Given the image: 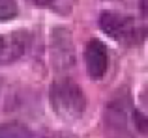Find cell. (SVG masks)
Returning <instances> with one entry per match:
<instances>
[{
	"instance_id": "52a82bcc",
	"label": "cell",
	"mask_w": 148,
	"mask_h": 138,
	"mask_svg": "<svg viewBox=\"0 0 148 138\" xmlns=\"http://www.w3.org/2000/svg\"><path fill=\"white\" fill-rule=\"evenodd\" d=\"M0 138H32V133L23 123L11 121V123L0 125Z\"/></svg>"
},
{
	"instance_id": "ba28073f",
	"label": "cell",
	"mask_w": 148,
	"mask_h": 138,
	"mask_svg": "<svg viewBox=\"0 0 148 138\" xmlns=\"http://www.w3.org/2000/svg\"><path fill=\"white\" fill-rule=\"evenodd\" d=\"M17 15V2L15 0H0V21H10Z\"/></svg>"
},
{
	"instance_id": "5b68a950",
	"label": "cell",
	"mask_w": 148,
	"mask_h": 138,
	"mask_svg": "<svg viewBox=\"0 0 148 138\" xmlns=\"http://www.w3.org/2000/svg\"><path fill=\"white\" fill-rule=\"evenodd\" d=\"M25 51V36L23 34H11L6 36L2 41V51H0V62L8 64L17 60Z\"/></svg>"
},
{
	"instance_id": "9c48e42d",
	"label": "cell",
	"mask_w": 148,
	"mask_h": 138,
	"mask_svg": "<svg viewBox=\"0 0 148 138\" xmlns=\"http://www.w3.org/2000/svg\"><path fill=\"white\" fill-rule=\"evenodd\" d=\"M30 2L38 4V6H47V4H51V2H53V0H30Z\"/></svg>"
},
{
	"instance_id": "6da1fadb",
	"label": "cell",
	"mask_w": 148,
	"mask_h": 138,
	"mask_svg": "<svg viewBox=\"0 0 148 138\" xmlns=\"http://www.w3.org/2000/svg\"><path fill=\"white\" fill-rule=\"evenodd\" d=\"M49 97L53 110L62 120H77L83 116L84 108H86V97L81 86L68 76L54 80Z\"/></svg>"
},
{
	"instance_id": "8992f818",
	"label": "cell",
	"mask_w": 148,
	"mask_h": 138,
	"mask_svg": "<svg viewBox=\"0 0 148 138\" xmlns=\"http://www.w3.org/2000/svg\"><path fill=\"white\" fill-rule=\"evenodd\" d=\"M135 120V129L148 133V82L141 88L139 93V108L133 112Z\"/></svg>"
},
{
	"instance_id": "7a4b0ae2",
	"label": "cell",
	"mask_w": 148,
	"mask_h": 138,
	"mask_svg": "<svg viewBox=\"0 0 148 138\" xmlns=\"http://www.w3.org/2000/svg\"><path fill=\"white\" fill-rule=\"evenodd\" d=\"M133 114H130V105L126 97H114L105 108L103 127L107 138H135L133 127Z\"/></svg>"
},
{
	"instance_id": "3957f363",
	"label": "cell",
	"mask_w": 148,
	"mask_h": 138,
	"mask_svg": "<svg viewBox=\"0 0 148 138\" xmlns=\"http://www.w3.org/2000/svg\"><path fill=\"white\" fill-rule=\"evenodd\" d=\"M99 28L112 39H118L122 43H137L141 41L145 30L139 28L131 17L120 13H101L99 15Z\"/></svg>"
},
{
	"instance_id": "8fae6325",
	"label": "cell",
	"mask_w": 148,
	"mask_h": 138,
	"mask_svg": "<svg viewBox=\"0 0 148 138\" xmlns=\"http://www.w3.org/2000/svg\"><path fill=\"white\" fill-rule=\"evenodd\" d=\"M2 41H4V37L0 36V51H2Z\"/></svg>"
},
{
	"instance_id": "277c9868",
	"label": "cell",
	"mask_w": 148,
	"mask_h": 138,
	"mask_svg": "<svg viewBox=\"0 0 148 138\" xmlns=\"http://www.w3.org/2000/svg\"><path fill=\"white\" fill-rule=\"evenodd\" d=\"M84 64H86V71L90 78L99 80L109 67V52L105 43H101L99 39L88 41L86 49H84Z\"/></svg>"
},
{
	"instance_id": "30bf717a",
	"label": "cell",
	"mask_w": 148,
	"mask_h": 138,
	"mask_svg": "<svg viewBox=\"0 0 148 138\" xmlns=\"http://www.w3.org/2000/svg\"><path fill=\"white\" fill-rule=\"evenodd\" d=\"M143 13H145V15H148V0H143Z\"/></svg>"
}]
</instances>
